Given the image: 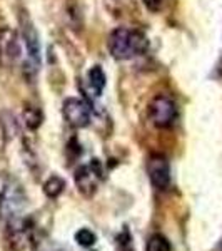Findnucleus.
I'll return each mask as SVG.
<instances>
[{"instance_id": "1", "label": "nucleus", "mask_w": 222, "mask_h": 251, "mask_svg": "<svg viewBox=\"0 0 222 251\" xmlns=\"http://www.w3.org/2000/svg\"><path fill=\"white\" fill-rule=\"evenodd\" d=\"M107 47L114 59L127 60L144 54L149 47V40L144 32L119 27V29L111 32L107 40Z\"/></svg>"}, {"instance_id": "2", "label": "nucleus", "mask_w": 222, "mask_h": 251, "mask_svg": "<svg viewBox=\"0 0 222 251\" xmlns=\"http://www.w3.org/2000/svg\"><path fill=\"white\" fill-rule=\"evenodd\" d=\"M27 196L22 184L9 173H0V218L9 223L20 220L19 214L25 208Z\"/></svg>"}, {"instance_id": "3", "label": "nucleus", "mask_w": 222, "mask_h": 251, "mask_svg": "<svg viewBox=\"0 0 222 251\" xmlns=\"http://www.w3.org/2000/svg\"><path fill=\"white\" fill-rule=\"evenodd\" d=\"M22 54L23 59V74L34 77L40 67V42L39 35L29 19H22Z\"/></svg>"}, {"instance_id": "4", "label": "nucleus", "mask_w": 222, "mask_h": 251, "mask_svg": "<svg viewBox=\"0 0 222 251\" xmlns=\"http://www.w3.org/2000/svg\"><path fill=\"white\" fill-rule=\"evenodd\" d=\"M149 116L155 127L169 129L177 121V106L167 96H155L149 104Z\"/></svg>"}, {"instance_id": "5", "label": "nucleus", "mask_w": 222, "mask_h": 251, "mask_svg": "<svg viewBox=\"0 0 222 251\" xmlns=\"http://www.w3.org/2000/svg\"><path fill=\"white\" fill-rule=\"evenodd\" d=\"M102 179H104L102 164L97 159H94L89 164L80 166L77 171H75V186H77L79 193L86 198L94 196Z\"/></svg>"}, {"instance_id": "6", "label": "nucleus", "mask_w": 222, "mask_h": 251, "mask_svg": "<svg viewBox=\"0 0 222 251\" xmlns=\"http://www.w3.org/2000/svg\"><path fill=\"white\" fill-rule=\"evenodd\" d=\"M22 57V40L15 30L3 27L0 29V66L10 69Z\"/></svg>"}, {"instance_id": "7", "label": "nucleus", "mask_w": 222, "mask_h": 251, "mask_svg": "<svg viewBox=\"0 0 222 251\" xmlns=\"http://www.w3.org/2000/svg\"><path fill=\"white\" fill-rule=\"evenodd\" d=\"M62 112H64V117H66L67 124H70L72 127H75V129L87 127V126L90 124L92 107L82 99H75V97L67 99L66 102H64Z\"/></svg>"}, {"instance_id": "8", "label": "nucleus", "mask_w": 222, "mask_h": 251, "mask_svg": "<svg viewBox=\"0 0 222 251\" xmlns=\"http://www.w3.org/2000/svg\"><path fill=\"white\" fill-rule=\"evenodd\" d=\"M147 174L154 188L160 191L167 189L171 184V166L167 157L162 154H152L147 161Z\"/></svg>"}, {"instance_id": "9", "label": "nucleus", "mask_w": 222, "mask_h": 251, "mask_svg": "<svg viewBox=\"0 0 222 251\" xmlns=\"http://www.w3.org/2000/svg\"><path fill=\"white\" fill-rule=\"evenodd\" d=\"M87 82L90 91L94 92V96H100L106 87V74H104L102 67L94 66L90 71L87 72Z\"/></svg>"}, {"instance_id": "10", "label": "nucleus", "mask_w": 222, "mask_h": 251, "mask_svg": "<svg viewBox=\"0 0 222 251\" xmlns=\"http://www.w3.org/2000/svg\"><path fill=\"white\" fill-rule=\"evenodd\" d=\"M42 112H40L39 107L35 106H30V104H27L25 107H23V121H25V126L32 131H35L37 127H40V124H42Z\"/></svg>"}, {"instance_id": "11", "label": "nucleus", "mask_w": 222, "mask_h": 251, "mask_svg": "<svg viewBox=\"0 0 222 251\" xmlns=\"http://www.w3.org/2000/svg\"><path fill=\"white\" fill-rule=\"evenodd\" d=\"M64 188H66V181L59 176H52V177H48L45 181V184H44V193H45L48 198L55 200V198H59L60 194H62Z\"/></svg>"}, {"instance_id": "12", "label": "nucleus", "mask_w": 222, "mask_h": 251, "mask_svg": "<svg viewBox=\"0 0 222 251\" xmlns=\"http://www.w3.org/2000/svg\"><path fill=\"white\" fill-rule=\"evenodd\" d=\"M145 251H172L171 243L162 234H154V236L149 238Z\"/></svg>"}, {"instance_id": "13", "label": "nucleus", "mask_w": 222, "mask_h": 251, "mask_svg": "<svg viewBox=\"0 0 222 251\" xmlns=\"http://www.w3.org/2000/svg\"><path fill=\"white\" fill-rule=\"evenodd\" d=\"M75 241H77V245L84 246V248H89V246L95 245L97 236L90 231V229L84 228V229H79V231L75 233Z\"/></svg>"}, {"instance_id": "14", "label": "nucleus", "mask_w": 222, "mask_h": 251, "mask_svg": "<svg viewBox=\"0 0 222 251\" xmlns=\"http://www.w3.org/2000/svg\"><path fill=\"white\" fill-rule=\"evenodd\" d=\"M142 2L151 12H157V10H160V7H162V0H142Z\"/></svg>"}, {"instance_id": "15", "label": "nucleus", "mask_w": 222, "mask_h": 251, "mask_svg": "<svg viewBox=\"0 0 222 251\" xmlns=\"http://www.w3.org/2000/svg\"><path fill=\"white\" fill-rule=\"evenodd\" d=\"M221 250H222V245H221Z\"/></svg>"}]
</instances>
